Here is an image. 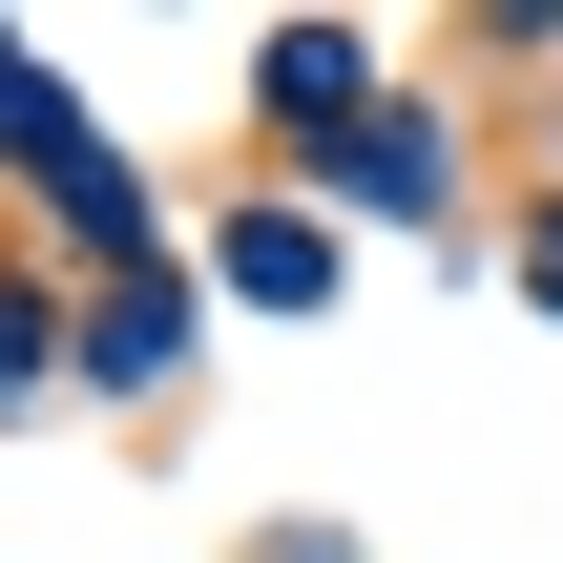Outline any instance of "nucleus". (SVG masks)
<instances>
[]
</instances>
